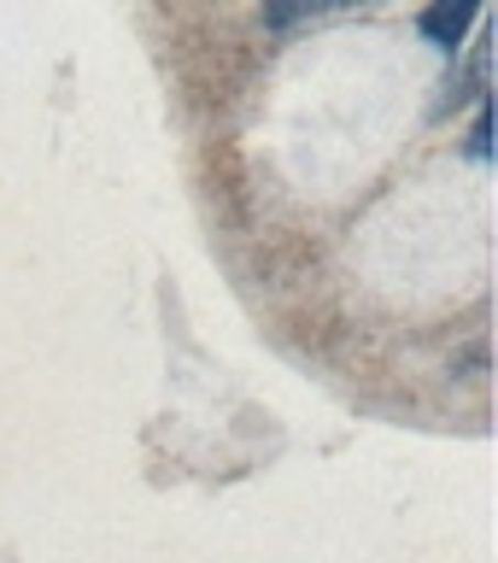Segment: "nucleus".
I'll return each mask as SVG.
<instances>
[{
	"instance_id": "1",
	"label": "nucleus",
	"mask_w": 498,
	"mask_h": 563,
	"mask_svg": "<svg viewBox=\"0 0 498 563\" xmlns=\"http://www.w3.org/2000/svg\"><path fill=\"white\" fill-rule=\"evenodd\" d=\"M482 18V0H434L429 12H422V35H429L434 47L457 53V42H464V30Z\"/></svg>"
},
{
	"instance_id": "2",
	"label": "nucleus",
	"mask_w": 498,
	"mask_h": 563,
	"mask_svg": "<svg viewBox=\"0 0 498 563\" xmlns=\"http://www.w3.org/2000/svg\"><path fill=\"white\" fill-rule=\"evenodd\" d=\"M334 7H352V0H264V24L288 30V24H299V18H311V12H334Z\"/></svg>"
},
{
	"instance_id": "3",
	"label": "nucleus",
	"mask_w": 498,
	"mask_h": 563,
	"mask_svg": "<svg viewBox=\"0 0 498 563\" xmlns=\"http://www.w3.org/2000/svg\"><path fill=\"white\" fill-rule=\"evenodd\" d=\"M487 100L482 106H475V130H469V158H475V165H487Z\"/></svg>"
}]
</instances>
